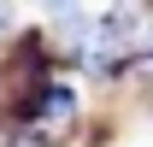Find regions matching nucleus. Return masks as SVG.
I'll return each instance as SVG.
<instances>
[{
  "mask_svg": "<svg viewBox=\"0 0 153 147\" xmlns=\"http://www.w3.org/2000/svg\"><path fill=\"white\" fill-rule=\"evenodd\" d=\"M30 118H36V129H59V124H71V118H76V88H71V82H47V88L36 94Z\"/></svg>",
  "mask_w": 153,
  "mask_h": 147,
  "instance_id": "1",
  "label": "nucleus"
},
{
  "mask_svg": "<svg viewBox=\"0 0 153 147\" xmlns=\"http://www.w3.org/2000/svg\"><path fill=\"white\" fill-rule=\"evenodd\" d=\"M6 18H12V6H6V0H0V30H6Z\"/></svg>",
  "mask_w": 153,
  "mask_h": 147,
  "instance_id": "2",
  "label": "nucleus"
},
{
  "mask_svg": "<svg viewBox=\"0 0 153 147\" xmlns=\"http://www.w3.org/2000/svg\"><path fill=\"white\" fill-rule=\"evenodd\" d=\"M147 30H153V24H147Z\"/></svg>",
  "mask_w": 153,
  "mask_h": 147,
  "instance_id": "3",
  "label": "nucleus"
}]
</instances>
